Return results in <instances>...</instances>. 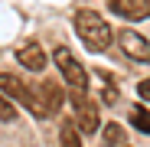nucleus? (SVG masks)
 <instances>
[{
  "instance_id": "obj_5",
  "label": "nucleus",
  "mask_w": 150,
  "mask_h": 147,
  "mask_svg": "<svg viewBox=\"0 0 150 147\" xmlns=\"http://www.w3.org/2000/svg\"><path fill=\"white\" fill-rule=\"evenodd\" d=\"M117 46L124 49V56H131L134 62H150V43H147V36H140L134 30H121L117 33Z\"/></svg>"
},
{
  "instance_id": "obj_6",
  "label": "nucleus",
  "mask_w": 150,
  "mask_h": 147,
  "mask_svg": "<svg viewBox=\"0 0 150 147\" xmlns=\"http://www.w3.org/2000/svg\"><path fill=\"white\" fill-rule=\"evenodd\" d=\"M16 62L26 65L30 72H42V69H46V53H42L39 43H26V46L16 49Z\"/></svg>"
},
{
  "instance_id": "obj_8",
  "label": "nucleus",
  "mask_w": 150,
  "mask_h": 147,
  "mask_svg": "<svg viewBox=\"0 0 150 147\" xmlns=\"http://www.w3.org/2000/svg\"><path fill=\"white\" fill-rule=\"evenodd\" d=\"M0 85H4V95L10 98H20V102H26V98H30V85H23L20 79H13L10 75V72H4V75H0Z\"/></svg>"
},
{
  "instance_id": "obj_7",
  "label": "nucleus",
  "mask_w": 150,
  "mask_h": 147,
  "mask_svg": "<svg viewBox=\"0 0 150 147\" xmlns=\"http://www.w3.org/2000/svg\"><path fill=\"white\" fill-rule=\"evenodd\" d=\"M111 10L127 16V20H147L150 16V0H108Z\"/></svg>"
},
{
  "instance_id": "obj_10",
  "label": "nucleus",
  "mask_w": 150,
  "mask_h": 147,
  "mask_svg": "<svg viewBox=\"0 0 150 147\" xmlns=\"http://www.w3.org/2000/svg\"><path fill=\"white\" fill-rule=\"evenodd\" d=\"M131 124H134L137 131H147V134H150V111H147V108H140V105H137V108H131Z\"/></svg>"
},
{
  "instance_id": "obj_1",
  "label": "nucleus",
  "mask_w": 150,
  "mask_h": 147,
  "mask_svg": "<svg viewBox=\"0 0 150 147\" xmlns=\"http://www.w3.org/2000/svg\"><path fill=\"white\" fill-rule=\"evenodd\" d=\"M75 33L82 36V43L91 49V53H105V49L111 46V39H114V33L105 23V16L95 13V10H79L75 13Z\"/></svg>"
},
{
  "instance_id": "obj_9",
  "label": "nucleus",
  "mask_w": 150,
  "mask_h": 147,
  "mask_svg": "<svg viewBox=\"0 0 150 147\" xmlns=\"http://www.w3.org/2000/svg\"><path fill=\"white\" fill-rule=\"evenodd\" d=\"M59 144H62V147H82L79 131H75L72 121H62V128H59Z\"/></svg>"
},
{
  "instance_id": "obj_13",
  "label": "nucleus",
  "mask_w": 150,
  "mask_h": 147,
  "mask_svg": "<svg viewBox=\"0 0 150 147\" xmlns=\"http://www.w3.org/2000/svg\"><path fill=\"white\" fill-rule=\"evenodd\" d=\"M137 92H140V98H144V102H150V79H144V82L137 85Z\"/></svg>"
},
{
  "instance_id": "obj_4",
  "label": "nucleus",
  "mask_w": 150,
  "mask_h": 147,
  "mask_svg": "<svg viewBox=\"0 0 150 147\" xmlns=\"http://www.w3.org/2000/svg\"><path fill=\"white\" fill-rule=\"evenodd\" d=\"M72 105H75V124H79V131H85V134H95L98 128H101V118H98V108L85 98V92H79L75 88V95H72Z\"/></svg>"
},
{
  "instance_id": "obj_12",
  "label": "nucleus",
  "mask_w": 150,
  "mask_h": 147,
  "mask_svg": "<svg viewBox=\"0 0 150 147\" xmlns=\"http://www.w3.org/2000/svg\"><path fill=\"white\" fill-rule=\"evenodd\" d=\"M13 118H16V111H13V105H10V98H4V105H0V121L10 124Z\"/></svg>"
},
{
  "instance_id": "obj_3",
  "label": "nucleus",
  "mask_w": 150,
  "mask_h": 147,
  "mask_svg": "<svg viewBox=\"0 0 150 147\" xmlns=\"http://www.w3.org/2000/svg\"><path fill=\"white\" fill-rule=\"evenodd\" d=\"M52 62L59 65V72H62V79H65V85H69V88L85 92V85H88V72L82 69V62L75 59L65 46H59L56 53H52Z\"/></svg>"
},
{
  "instance_id": "obj_2",
  "label": "nucleus",
  "mask_w": 150,
  "mask_h": 147,
  "mask_svg": "<svg viewBox=\"0 0 150 147\" xmlns=\"http://www.w3.org/2000/svg\"><path fill=\"white\" fill-rule=\"evenodd\" d=\"M26 108H30V111H33L39 121H49V118H56V114H59V108H62V88H59V82L30 85Z\"/></svg>"
},
{
  "instance_id": "obj_11",
  "label": "nucleus",
  "mask_w": 150,
  "mask_h": 147,
  "mask_svg": "<svg viewBox=\"0 0 150 147\" xmlns=\"http://www.w3.org/2000/svg\"><path fill=\"white\" fill-rule=\"evenodd\" d=\"M101 134H105V144H108V147H121V144H124V128H121V124H105Z\"/></svg>"
}]
</instances>
